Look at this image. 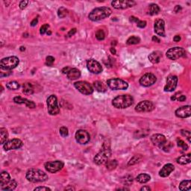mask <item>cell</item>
I'll return each mask as SVG.
<instances>
[{"instance_id": "1", "label": "cell", "mask_w": 191, "mask_h": 191, "mask_svg": "<svg viewBox=\"0 0 191 191\" xmlns=\"http://www.w3.org/2000/svg\"><path fill=\"white\" fill-rule=\"evenodd\" d=\"M111 156V143L108 141H105L103 143L101 150L95 155L93 161L97 165H102L108 161Z\"/></svg>"}, {"instance_id": "2", "label": "cell", "mask_w": 191, "mask_h": 191, "mask_svg": "<svg viewBox=\"0 0 191 191\" xmlns=\"http://www.w3.org/2000/svg\"><path fill=\"white\" fill-rule=\"evenodd\" d=\"M26 177L29 181L32 182V183L46 181L49 179L46 173H45L42 170H38V169H30V170H29L26 172Z\"/></svg>"}, {"instance_id": "3", "label": "cell", "mask_w": 191, "mask_h": 191, "mask_svg": "<svg viewBox=\"0 0 191 191\" xmlns=\"http://www.w3.org/2000/svg\"><path fill=\"white\" fill-rule=\"evenodd\" d=\"M112 11L111 8H108V7H100V8L93 9L89 14L88 17L91 21L97 22L110 17Z\"/></svg>"}, {"instance_id": "4", "label": "cell", "mask_w": 191, "mask_h": 191, "mask_svg": "<svg viewBox=\"0 0 191 191\" xmlns=\"http://www.w3.org/2000/svg\"><path fill=\"white\" fill-rule=\"evenodd\" d=\"M134 103V99L130 95H119L112 100L113 107L119 109H125L130 107Z\"/></svg>"}, {"instance_id": "5", "label": "cell", "mask_w": 191, "mask_h": 191, "mask_svg": "<svg viewBox=\"0 0 191 191\" xmlns=\"http://www.w3.org/2000/svg\"><path fill=\"white\" fill-rule=\"evenodd\" d=\"M20 60L16 56H10L2 58L0 61V67L4 70H11L18 66Z\"/></svg>"}, {"instance_id": "6", "label": "cell", "mask_w": 191, "mask_h": 191, "mask_svg": "<svg viewBox=\"0 0 191 191\" xmlns=\"http://www.w3.org/2000/svg\"><path fill=\"white\" fill-rule=\"evenodd\" d=\"M48 113L52 116L58 114L60 113V108L58 104V99L55 95H51L46 100Z\"/></svg>"}, {"instance_id": "7", "label": "cell", "mask_w": 191, "mask_h": 191, "mask_svg": "<svg viewBox=\"0 0 191 191\" xmlns=\"http://www.w3.org/2000/svg\"><path fill=\"white\" fill-rule=\"evenodd\" d=\"M107 85L113 90H125L129 87V84L120 78H111L107 81Z\"/></svg>"}, {"instance_id": "8", "label": "cell", "mask_w": 191, "mask_h": 191, "mask_svg": "<svg viewBox=\"0 0 191 191\" xmlns=\"http://www.w3.org/2000/svg\"><path fill=\"white\" fill-rule=\"evenodd\" d=\"M185 54H186V52H185L184 49L182 47H180V46H176V47L171 48L166 52V55H167V58L172 60V61H176L179 58L184 57Z\"/></svg>"}, {"instance_id": "9", "label": "cell", "mask_w": 191, "mask_h": 191, "mask_svg": "<svg viewBox=\"0 0 191 191\" xmlns=\"http://www.w3.org/2000/svg\"><path fill=\"white\" fill-rule=\"evenodd\" d=\"M74 87L81 93L84 95H90L93 93V87L90 84L84 81H77L74 84Z\"/></svg>"}, {"instance_id": "10", "label": "cell", "mask_w": 191, "mask_h": 191, "mask_svg": "<svg viewBox=\"0 0 191 191\" xmlns=\"http://www.w3.org/2000/svg\"><path fill=\"white\" fill-rule=\"evenodd\" d=\"M64 166V163L61 161H58V160L54 161H48L44 164V167L46 171L51 173H55L60 171L62 170Z\"/></svg>"}, {"instance_id": "11", "label": "cell", "mask_w": 191, "mask_h": 191, "mask_svg": "<svg viewBox=\"0 0 191 191\" xmlns=\"http://www.w3.org/2000/svg\"><path fill=\"white\" fill-rule=\"evenodd\" d=\"M154 103L149 100L140 102L135 107V111L137 112H151L154 109Z\"/></svg>"}, {"instance_id": "12", "label": "cell", "mask_w": 191, "mask_h": 191, "mask_svg": "<svg viewBox=\"0 0 191 191\" xmlns=\"http://www.w3.org/2000/svg\"><path fill=\"white\" fill-rule=\"evenodd\" d=\"M135 5H136V2L132 0H117L111 2V5L116 9H126V8H132Z\"/></svg>"}, {"instance_id": "13", "label": "cell", "mask_w": 191, "mask_h": 191, "mask_svg": "<svg viewBox=\"0 0 191 191\" xmlns=\"http://www.w3.org/2000/svg\"><path fill=\"white\" fill-rule=\"evenodd\" d=\"M87 67L88 70L93 74H100L102 71V67L100 63L95 59L87 60Z\"/></svg>"}, {"instance_id": "14", "label": "cell", "mask_w": 191, "mask_h": 191, "mask_svg": "<svg viewBox=\"0 0 191 191\" xmlns=\"http://www.w3.org/2000/svg\"><path fill=\"white\" fill-rule=\"evenodd\" d=\"M23 146V143L21 140L14 139L11 140V141H7L6 143L3 144V149L5 151H9V150H14L20 149Z\"/></svg>"}, {"instance_id": "15", "label": "cell", "mask_w": 191, "mask_h": 191, "mask_svg": "<svg viewBox=\"0 0 191 191\" xmlns=\"http://www.w3.org/2000/svg\"><path fill=\"white\" fill-rule=\"evenodd\" d=\"M157 81V78L152 73H146L140 78V84L143 87H150Z\"/></svg>"}, {"instance_id": "16", "label": "cell", "mask_w": 191, "mask_h": 191, "mask_svg": "<svg viewBox=\"0 0 191 191\" xmlns=\"http://www.w3.org/2000/svg\"><path fill=\"white\" fill-rule=\"evenodd\" d=\"M75 137L77 142L81 145L87 144L90 140V136L88 132L85 130H83V129L77 131Z\"/></svg>"}, {"instance_id": "17", "label": "cell", "mask_w": 191, "mask_h": 191, "mask_svg": "<svg viewBox=\"0 0 191 191\" xmlns=\"http://www.w3.org/2000/svg\"><path fill=\"white\" fill-rule=\"evenodd\" d=\"M179 78L176 75H170L167 77V84L164 87V91L165 92H173L176 90L178 84Z\"/></svg>"}, {"instance_id": "18", "label": "cell", "mask_w": 191, "mask_h": 191, "mask_svg": "<svg viewBox=\"0 0 191 191\" xmlns=\"http://www.w3.org/2000/svg\"><path fill=\"white\" fill-rule=\"evenodd\" d=\"M165 23L161 19H158L154 22V31L155 34H157L158 36L165 37L166 32H165Z\"/></svg>"}, {"instance_id": "19", "label": "cell", "mask_w": 191, "mask_h": 191, "mask_svg": "<svg viewBox=\"0 0 191 191\" xmlns=\"http://www.w3.org/2000/svg\"><path fill=\"white\" fill-rule=\"evenodd\" d=\"M176 116L179 118H187L191 116L190 105H184L178 108L175 112Z\"/></svg>"}, {"instance_id": "20", "label": "cell", "mask_w": 191, "mask_h": 191, "mask_svg": "<svg viewBox=\"0 0 191 191\" xmlns=\"http://www.w3.org/2000/svg\"><path fill=\"white\" fill-rule=\"evenodd\" d=\"M151 141L153 145L160 147L167 141V138L164 135H161V134H154V135H151Z\"/></svg>"}, {"instance_id": "21", "label": "cell", "mask_w": 191, "mask_h": 191, "mask_svg": "<svg viewBox=\"0 0 191 191\" xmlns=\"http://www.w3.org/2000/svg\"><path fill=\"white\" fill-rule=\"evenodd\" d=\"M14 102L17 104H24L26 107L29 108H34L36 107V104L34 102L27 100V99L23 98L21 97H14Z\"/></svg>"}, {"instance_id": "22", "label": "cell", "mask_w": 191, "mask_h": 191, "mask_svg": "<svg viewBox=\"0 0 191 191\" xmlns=\"http://www.w3.org/2000/svg\"><path fill=\"white\" fill-rule=\"evenodd\" d=\"M175 170V166L172 164H165L164 167H162L160 172H159V176L161 177L165 178L167 177L170 175V173H173Z\"/></svg>"}, {"instance_id": "23", "label": "cell", "mask_w": 191, "mask_h": 191, "mask_svg": "<svg viewBox=\"0 0 191 191\" xmlns=\"http://www.w3.org/2000/svg\"><path fill=\"white\" fill-rule=\"evenodd\" d=\"M162 56L163 55L161 52H160V51H154L151 54H149L148 58L150 62L155 64H157V63L161 61Z\"/></svg>"}, {"instance_id": "24", "label": "cell", "mask_w": 191, "mask_h": 191, "mask_svg": "<svg viewBox=\"0 0 191 191\" xmlns=\"http://www.w3.org/2000/svg\"><path fill=\"white\" fill-rule=\"evenodd\" d=\"M67 78L70 80L73 81V80H76L78 78H80V76H81V72L77 68H71L69 72L67 74Z\"/></svg>"}, {"instance_id": "25", "label": "cell", "mask_w": 191, "mask_h": 191, "mask_svg": "<svg viewBox=\"0 0 191 191\" xmlns=\"http://www.w3.org/2000/svg\"><path fill=\"white\" fill-rule=\"evenodd\" d=\"M177 163L179 164H181V165H186V164H188L190 163L191 161V154H184V155L180 156L177 158L176 160Z\"/></svg>"}, {"instance_id": "26", "label": "cell", "mask_w": 191, "mask_h": 191, "mask_svg": "<svg viewBox=\"0 0 191 191\" xmlns=\"http://www.w3.org/2000/svg\"><path fill=\"white\" fill-rule=\"evenodd\" d=\"M17 186V182L16 181V180L14 179H11L10 181H8V183L5 184L1 186V189L2 190H14L16 189Z\"/></svg>"}, {"instance_id": "27", "label": "cell", "mask_w": 191, "mask_h": 191, "mask_svg": "<svg viewBox=\"0 0 191 191\" xmlns=\"http://www.w3.org/2000/svg\"><path fill=\"white\" fill-rule=\"evenodd\" d=\"M93 87L100 93H105L107 90V85L101 81H94L93 82Z\"/></svg>"}, {"instance_id": "28", "label": "cell", "mask_w": 191, "mask_h": 191, "mask_svg": "<svg viewBox=\"0 0 191 191\" xmlns=\"http://www.w3.org/2000/svg\"><path fill=\"white\" fill-rule=\"evenodd\" d=\"M23 93L26 95H31L34 93V89L32 84L29 82H26L23 84Z\"/></svg>"}, {"instance_id": "29", "label": "cell", "mask_w": 191, "mask_h": 191, "mask_svg": "<svg viewBox=\"0 0 191 191\" xmlns=\"http://www.w3.org/2000/svg\"><path fill=\"white\" fill-rule=\"evenodd\" d=\"M151 180V176L146 173H141L136 177V181L141 184H145Z\"/></svg>"}, {"instance_id": "30", "label": "cell", "mask_w": 191, "mask_h": 191, "mask_svg": "<svg viewBox=\"0 0 191 191\" xmlns=\"http://www.w3.org/2000/svg\"><path fill=\"white\" fill-rule=\"evenodd\" d=\"M10 181H11V176H10L9 173L6 171L2 172L0 175V184H1V186L5 184Z\"/></svg>"}, {"instance_id": "31", "label": "cell", "mask_w": 191, "mask_h": 191, "mask_svg": "<svg viewBox=\"0 0 191 191\" xmlns=\"http://www.w3.org/2000/svg\"><path fill=\"white\" fill-rule=\"evenodd\" d=\"M0 135H1V137H0V143H1V144H4L5 143L7 142V140H8V131H7L6 129H5V128H1L0 129Z\"/></svg>"}, {"instance_id": "32", "label": "cell", "mask_w": 191, "mask_h": 191, "mask_svg": "<svg viewBox=\"0 0 191 191\" xmlns=\"http://www.w3.org/2000/svg\"><path fill=\"white\" fill-rule=\"evenodd\" d=\"M179 190H190L191 188V181L190 180H184L179 184Z\"/></svg>"}, {"instance_id": "33", "label": "cell", "mask_w": 191, "mask_h": 191, "mask_svg": "<svg viewBox=\"0 0 191 191\" xmlns=\"http://www.w3.org/2000/svg\"><path fill=\"white\" fill-rule=\"evenodd\" d=\"M142 160H143V156L141 155V154H136V155L133 156V157L130 159V161H129V163H128V165L129 166L135 165V164L141 162Z\"/></svg>"}, {"instance_id": "34", "label": "cell", "mask_w": 191, "mask_h": 191, "mask_svg": "<svg viewBox=\"0 0 191 191\" xmlns=\"http://www.w3.org/2000/svg\"><path fill=\"white\" fill-rule=\"evenodd\" d=\"M160 7L156 4H151L149 5V14L151 16L157 15L159 12H160Z\"/></svg>"}, {"instance_id": "35", "label": "cell", "mask_w": 191, "mask_h": 191, "mask_svg": "<svg viewBox=\"0 0 191 191\" xmlns=\"http://www.w3.org/2000/svg\"><path fill=\"white\" fill-rule=\"evenodd\" d=\"M106 168L108 170H113L114 169H116V167H117L118 162L116 160H111V161H108L105 163Z\"/></svg>"}, {"instance_id": "36", "label": "cell", "mask_w": 191, "mask_h": 191, "mask_svg": "<svg viewBox=\"0 0 191 191\" xmlns=\"http://www.w3.org/2000/svg\"><path fill=\"white\" fill-rule=\"evenodd\" d=\"M6 87L8 89V90H18V89L20 88V84H19L17 81H10V82L7 83L6 84Z\"/></svg>"}, {"instance_id": "37", "label": "cell", "mask_w": 191, "mask_h": 191, "mask_svg": "<svg viewBox=\"0 0 191 191\" xmlns=\"http://www.w3.org/2000/svg\"><path fill=\"white\" fill-rule=\"evenodd\" d=\"M69 14V11L64 7H61L60 8H58V16L60 18H64Z\"/></svg>"}, {"instance_id": "38", "label": "cell", "mask_w": 191, "mask_h": 191, "mask_svg": "<svg viewBox=\"0 0 191 191\" xmlns=\"http://www.w3.org/2000/svg\"><path fill=\"white\" fill-rule=\"evenodd\" d=\"M173 144L171 142H170V141H167L163 145H161V146L159 147V148H161L163 151H166V152H168V151H170V150H171V149L173 148Z\"/></svg>"}, {"instance_id": "39", "label": "cell", "mask_w": 191, "mask_h": 191, "mask_svg": "<svg viewBox=\"0 0 191 191\" xmlns=\"http://www.w3.org/2000/svg\"><path fill=\"white\" fill-rule=\"evenodd\" d=\"M141 42V39L140 37H137V36H132V37H129L128 40H127L126 43L128 45H135L138 44Z\"/></svg>"}, {"instance_id": "40", "label": "cell", "mask_w": 191, "mask_h": 191, "mask_svg": "<svg viewBox=\"0 0 191 191\" xmlns=\"http://www.w3.org/2000/svg\"><path fill=\"white\" fill-rule=\"evenodd\" d=\"M171 100L172 101L177 100L179 102H184L186 100V97H185L184 95H181L180 93H176L173 97H171Z\"/></svg>"}, {"instance_id": "41", "label": "cell", "mask_w": 191, "mask_h": 191, "mask_svg": "<svg viewBox=\"0 0 191 191\" xmlns=\"http://www.w3.org/2000/svg\"><path fill=\"white\" fill-rule=\"evenodd\" d=\"M133 182V177L132 176H126L122 179V183L123 184L127 185V186H130Z\"/></svg>"}, {"instance_id": "42", "label": "cell", "mask_w": 191, "mask_h": 191, "mask_svg": "<svg viewBox=\"0 0 191 191\" xmlns=\"http://www.w3.org/2000/svg\"><path fill=\"white\" fill-rule=\"evenodd\" d=\"M177 145L178 146L181 148L184 151H187L188 149V146L186 143L181 139H177Z\"/></svg>"}, {"instance_id": "43", "label": "cell", "mask_w": 191, "mask_h": 191, "mask_svg": "<svg viewBox=\"0 0 191 191\" xmlns=\"http://www.w3.org/2000/svg\"><path fill=\"white\" fill-rule=\"evenodd\" d=\"M105 34L104 31L102 29H99L96 32V37L98 40H103L105 39Z\"/></svg>"}, {"instance_id": "44", "label": "cell", "mask_w": 191, "mask_h": 191, "mask_svg": "<svg viewBox=\"0 0 191 191\" xmlns=\"http://www.w3.org/2000/svg\"><path fill=\"white\" fill-rule=\"evenodd\" d=\"M60 135L63 137V138H66V137L68 136L69 135V131H68V129L65 126H62L59 129Z\"/></svg>"}, {"instance_id": "45", "label": "cell", "mask_w": 191, "mask_h": 191, "mask_svg": "<svg viewBox=\"0 0 191 191\" xmlns=\"http://www.w3.org/2000/svg\"><path fill=\"white\" fill-rule=\"evenodd\" d=\"M181 134L182 136L185 137V138L187 139V141H189V143L191 142V134L190 131L182 129V130H181Z\"/></svg>"}, {"instance_id": "46", "label": "cell", "mask_w": 191, "mask_h": 191, "mask_svg": "<svg viewBox=\"0 0 191 191\" xmlns=\"http://www.w3.org/2000/svg\"><path fill=\"white\" fill-rule=\"evenodd\" d=\"M49 24H44L40 27V34L43 35V34H46V33L49 31Z\"/></svg>"}, {"instance_id": "47", "label": "cell", "mask_w": 191, "mask_h": 191, "mask_svg": "<svg viewBox=\"0 0 191 191\" xmlns=\"http://www.w3.org/2000/svg\"><path fill=\"white\" fill-rule=\"evenodd\" d=\"M55 62V58L52 56H47L46 58V65H47V66L49 67H51L52 66V64H53V63Z\"/></svg>"}, {"instance_id": "48", "label": "cell", "mask_w": 191, "mask_h": 191, "mask_svg": "<svg viewBox=\"0 0 191 191\" xmlns=\"http://www.w3.org/2000/svg\"><path fill=\"white\" fill-rule=\"evenodd\" d=\"M28 4H29V1H28V0H23V1H21V2H20L19 7H20V9L23 10L26 8Z\"/></svg>"}, {"instance_id": "49", "label": "cell", "mask_w": 191, "mask_h": 191, "mask_svg": "<svg viewBox=\"0 0 191 191\" xmlns=\"http://www.w3.org/2000/svg\"><path fill=\"white\" fill-rule=\"evenodd\" d=\"M137 26H138V28H141V29H143L146 26V22L143 21V20H139V21L137 23Z\"/></svg>"}, {"instance_id": "50", "label": "cell", "mask_w": 191, "mask_h": 191, "mask_svg": "<svg viewBox=\"0 0 191 191\" xmlns=\"http://www.w3.org/2000/svg\"><path fill=\"white\" fill-rule=\"evenodd\" d=\"M34 191L36 190H44V191H50L51 189L49 187H37L34 188Z\"/></svg>"}, {"instance_id": "51", "label": "cell", "mask_w": 191, "mask_h": 191, "mask_svg": "<svg viewBox=\"0 0 191 191\" xmlns=\"http://www.w3.org/2000/svg\"><path fill=\"white\" fill-rule=\"evenodd\" d=\"M76 31H77V30H76V29H71L70 31L69 32H68V37H72V36H73L74 34H75V33H76Z\"/></svg>"}, {"instance_id": "52", "label": "cell", "mask_w": 191, "mask_h": 191, "mask_svg": "<svg viewBox=\"0 0 191 191\" xmlns=\"http://www.w3.org/2000/svg\"><path fill=\"white\" fill-rule=\"evenodd\" d=\"M129 21L132 22V23H138V21H139V19L137 18V17H134V16H132V17H130V18H129Z\"/></svg>"}, {"instance_id": "53", "label": "cell", "mask_w": 191, "mask_h": 191, "mask_svg": "<svg viewBox=\"0 0 191 191\" xmlns=\"http://www.w3.org/2000/svg\"><path fill=\"white\" fill-rule=\"evenodd\" d=\"M71 68L69 67H64L62 69V70H61V72H63L64 74H67L68 72H69V71L70 70Z\"/></svg>"}, {"instance_id": "54", "label": "cell", "mask_w": 191, "mask_h": 191, "mask_svg": "<svg viewBox=\"0 0 191 191\" xmlns=\"http://www.w3.org/2000/svg\"><path fill=\"white\" fill-rule=\"evenodd\" d=\"M37 23H38V20H37V18L34 19L31 22V26H32V27H34V26H35L37 24Z\"/></svg>"}, {"instance_id": "55", "label": "cell", "mask_w": 191, "mask_h": 191, "mask_svg": "<svg viewBox=\"0 0 191 191\" xmlns=\"http://www.w3.org/2000/svg\"><path fill=\"white\" fill-rule=\"evenodd\" d=\"M181 7L180 6V5H176V7H175V8H174V11H175V12L176 13H179V12H180L181 11Z\"/></svg>"}, {"instance_id": "56", "label": "cell", "mask_w": 191, "mask_h": 191, "mask_svg": "<svg viewBox=\"0 0 191 191\" xmlns=\"http://www.w3.org/2000/svg\"><path fill=\"white\" fill-rule=\"evenodd\" d=\"M151 190V188L148 186H144L141 188V191H149Z\"/></svg>"}, {"instance_id": "57", "label": "cell", "mask_w": 191, "mask_h": 191, "mask_svg": "<svg viewBox=\"0 0 191 191\" xmlns=\"http://www.w3.org/2000/svg\"><path fill=\"white\" fill-rule=\"evenodd\" d=\"M152 41L156 42V43H160V42H161V40H160V39H159L157 36H153Z\"/></svg>"}, {"instance_id": "58", "label": "cell", "mask_w": 191, "mask_h": 191, "mask_svg": "<svg viewBox=\"0 0 191 191\" xmlns=\"http://www.w3.org/2000/svg\"><path fill=\"white\" fill-rule=\"evenodd\" d=\"M173 40L175 42H179L181 40V37L179 35H176L173 37Z\"/></svg>"}, {"instance_id": "59", "label": "cell", "mask_w": 191, "mask_h": 191, "mask_svg": "<svg viewBox=\"0 0 191 191\" xmlns=\"http://www.w3.org/2000/svg\"><path fill=\"white\" fill-rule=\"evenodd\" d=\"M110 51H111V53L113 54V55H116V49H115L114 47H111V48Z\"/></svg>"}, {"instance_id": "60", "label": "cell", "mask_w": 191, "mask_h": 191, "mask_svg": "<svg viewBox=\"0 0 191 191\" xmlns=\"http://www.w3.org/2000/svg\"><path fill=\"white\" fill-rule=\"evenodd\" d=\"M65 190H75V188H74L72 185H70L69 187H67L65 188Z\"/></svg>"}, {"instance_id": "61", "label": "cell", "mask_w": 191, "mask_h": 191, "mask_svg": "<svg viewBox=\"0 0 191 191\" xmlns=\"http://www.w3.org/2000/svg\"><path fill=\"white\" fill-rule=\"evenodd\" d=\"M129 190V188H126V187H123V188H119V189H116V190Z\"/></svg>"}, {"instance_id": "62", "label": "cell", "mask_w": 191, "mask_h": 191, "mask_svg": "<svg viewBox=\"0 0 191 191\" xmlns=\"http://www.w3.org/2000/svg\"><path fill=\"white\" fill-rule=\"evenodd\" d=\"M20 49V51H21V52H23V51L26 50V48H25L24 46H21Z\"/></svg>"}, {"instance_id": "63", "label": "cell", "mask_w": 191, "mask_h": 191, "mask_svg": "<svg viewBox=\"0 0 191 191\" xmlns=\"http://www.w3.org/2000/svg\"><path fill=\"white\" fill-rule=\"evenodd\" d=\"M51 33H52V32H51L50 31H48V32H47V33H46V34H48V35H50V34H51Z\"/></svg>"}]
</instances>
